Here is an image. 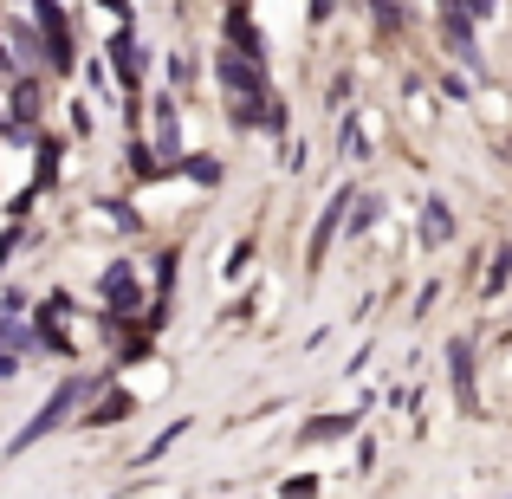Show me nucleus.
<instances>
[{
	"label": "nucleus",
	"mask_w": 512,
	"mask_h": 499,
	"mask_svg": "<svg viewBox=\"0 0 512 499\" xmlns=\"http://www.w3.org/2000/svg\"><path fill=\"white\" fill-rule=\"evenodd\" d=\"M72 402H78V389H59V396H52V402H46V409H39V415H33V428H26V435H20V441H39V435H46V428H52V422H65V409H72Z\"/></svg>",
	"instance_id": "1"
},
{
	"label": "nucleus",
	"mask_w": 512,
	"mask_h": 499,
	"mask_svg": "<svg viewBox=\"0 0 512 499\" xmlns=\"http://www.w3.org/2000/svg\"><path fill=\"white\" fill-rule=\"evenodd\" d=\"M422 234H428V240H448V234H454V214H448V201H428V214H422Z\"/></svg>",
	"instance_id": "2"
},
{
	"label": "nucleus",
	"mask_w": 512,
	"mask_h": 499,
	"mask_svg": "<svg viewBox=\"0 0 512 499\" xmlns=\"http://www.w3.org/2000/svg\"><path fill=\"white\" fill-rule=\"evenodd\" d=\"M448 363H454V389H461V402H467V376H474V363H467V344H461V337L448 344Z\"/></svg>",
	"instance_id": "3"
},
{
	"label": "nucleus",
	"mask_w": 512,
	"mask_h": 499,
	"mask_svg": "<svg viewBox=\"0 0 512 499\" xmlns=\"http://www.w3.org/2000/svg\"><path fill=\"white\" fill-rule=\"evenodd\" d=\"M156 143H163V156H175V111L169 104H156Z\"/></svg>",
	"instance_id": "4"
},
{
	"label": "nucleus",
	"mask_w": 512,
	"mask_h": 499,
	"mask_svg": "<svg viewBox=\"0 0 512 499\" xmlns=\"http://www.w3.org/2000/svg\"><path fill=\"white\" fill-rule=\"evenodd\" d=\"M344 428H350V415H331V422H312V428H305V441H338Z\"/></svg>",
	"instance_id": "5"
},
{
	"label": "nucleus",
	"mask_w": 512,
	"mask_h": 499,
	"mask_svg": "<svg viewBox=\"0 0 512 499\" xmlns=\"http://www.w3.org/2000/svg\"><path fill=\"white\" fill-rule=\"evenodd\" d=\"M124 409H130V396H104V402H98V415H91V422H124Z\"/></svg>",
	"instance_id": "6"
},
{
	"label": "nucleus",
	"mask_w": 512,
	"mask_h": 499,
	"mask_svg": "<svg viewBox=\"0 0 512 499\" xmlns=\"http://www.w3.org/2000/svg\"><path fill=\"white\" fill-rule=\"evenodd\" d=\"M461 7H467V13H474V20H480V13H487V7H493V0H461Z\"/></svg>",
	"instance_id": "7"
}]
</instances>
